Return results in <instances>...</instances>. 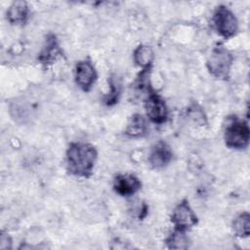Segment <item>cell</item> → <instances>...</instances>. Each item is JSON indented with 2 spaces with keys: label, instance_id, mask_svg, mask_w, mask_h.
<instances>
[{
  "label": "cell",
  "instance_id": "obj_1",
  "mask_svg": "<svg viewBox=\"0 0 250 250\" xmlns=\"http://www.w3.org/2000/svg\"><path fill=\"white\" fill-rule=\"evenodd\" d=\"M98 151L96 147L88 143H72L69 145L65 154V166L69 174L89 178L97 161Z\"/></svg>",
  "mask_w": 250,
  "mask_h": 250
},
{
  "label": "cell",
  "instance_id": "obj_2",
  "mask_svg": "<svg viewBox=\"0 0 250 250\" xmlns=\"http://www.w3.org/2000/svg\"><path fill=\"white\" fill-rule=\"evenodd\" d=\"M232 63V54L221 43L212 48L206 61V66L211 75L224 80L229 77Z\"/></svg>",
  "mask_w": 250,
  "mask_h": 250
},
{
  "label": "cell",
  "instance_id": "obj_3",
  "mask_svg": "<svg viewBox=\"0 0 250 250\" xmlns=\"http://www.w3.org/2000/svg\"><path fill=\"white\" fill-rule=\"evenodd\" d=\"M224 140L228 147L244 149L249 145L250 129L248 123L238 117H230L224 131Z\"/></svg>",
  "mask_w": 250,
  "mask_h": 250
},
{
  "label": "cell",
  "instance_id": "obj_4",
  "mask_svg": "<svg viewBox=\"0 0 250 250\" xmlns=\"http://www.w3.org/2000/svg\"><path fill=\"white\" fill-rule=\"evenodd\" d=\"M212 21L218 34L225 39L231 38L238 30V21L235 15L225 5L216 7Z\"/></svg>",
  "mask_w": 250,
  "mask_h": 250
},
{
  "label": "cell",
  "instance_id": "obj_5",
  "mask_svg": "<svg viewBox=\"0 0 250 250\" xmlns=\"http://www.w3.org/2000/svg\"><path fill=\"white\" fill-rule=\"evenodd\" d=\"M145 109L148 120L154 124H163L168 119L169 110L167 104L165 101L153 90H149L147 92L145 100Z\"/></svg>",
  "mask_w": 250,
  "mask_h": 250
},
{
  "label": "cell",
  "instance_id": "obj_6",
  "mask_svg": "<svg viewBox=\"0 0 250 250\" xmlns=\"http://www.w3.org/2000/svg\"><path fill=\"white\" fill-rule=\"evenodd\" d=\"M171 223L176 229L188 230L198 223V218L187 199H183L174 208L171 215Z\"/></svg>",
  "mask_w": 250,
  "mask_h": 250
},
{
  "label": "cell",
  "instance_id": "obj_7",
  "mask_svg": "<svg viewBox=\"0 0 250 250\" xmlns=\"http://www.w3.org/2000/svg\"><path fill=\"white\" fill-rule=\"evenodd\" d=\"M97 70L90 60L77 62L74 68V78L77 86L84 92H88L97 80Z\"/></svg>",
  "mask_w": 250,
  "mask_h": 250
},
{
  "label": "cell",
  "instance_id": "obj_8",
  "mask_svg": "<svg viewBox=\"0 0 250 250\" xmlns=\"http://www.w3.org/2000/svg\"><path fill=\"white\" fill-rule=\"evenodd\" d=\"M142 188L140 179L133 174H118L113 180L114 191L124 197L132 196Z\"/></svg>",
  "mask_w": 250,
  "mask_h": 250
},
{
  "label": "cell",
  "instance_id": "obj_9",
  "mask_svg": "<svg viewBox=\"0 0 250 250\" xmlns=\"http://www.w3.org/2000/svg\"><path fill=\"white\" fill-rule=\"evenodd\" d=\"M173 158V152L169 145L164 142H158L149 150L148 163L152 168L159 169L167 166Z\"/></svg>",
  "mask_w": 250,
  "mask_h": 250
},
{
  "label": "cell",
  "instance_id": "obj_10",
  "mask_svg": "<svg viewBox=\"0 0 250 250\" xmlns=\"http://www.w3.org/2000/svg\"><path fill=\"white\" fill-rule=\"evenodd\" d=\"M62 56V50L60 48L56 35L51 34L46 38L45 45L39 54L38 60L41 64L48 66L53 64L59 57Z\"/></svg>",
  "mask_w": 250,
  "mask_h": 250
},
{
  "label": "cell",
  "instance_id": "obj_11",
  "mask_svg": "<svg viewBox=\"0 0 250 250\" xmlns=\"http://www.w3.org/2000/svg\"><path fill=\"white\" fill-rule=\"evenodd\" d=\"M29 8L25 1L13 2L6 13L7 21L11 24H24L28 20Z\"/></svg>",
  "mask_w": 250,
  "mask_h": 250
},
{
  "label": "cell",
  "instance_id": "obj_12",
  "mask_svg": "<svg viewBox=\"0 0 250 250\" xmlns=\"http://www.w3.org/2000/svg\"><path fill=\"white\" fill-rule=\"evenodd\" d=\"M148 132V124L146 119L142 114L136 113L133 114L126 126L125 129V135L128 136L129 138H142L145 137Z\"/></svg>",
  "mask_w": 250,
  "mask_h": 250
},
{
  "label": "cell",
  "instance_id": "obj_13",
  "mask_svg": "<svg viewBox=\"0 0 250 250\" xmlns=\"http://www.w3.org/2000/svg\"><path fill=\"white\" fill-rule=\"evenodd\" d=\"M133 59L135 63L143 70H150L154 61L153 50L147 45H140L134 50Z\"/></svg>",
  "mask_w": 250,
  "mask_h": 250
},
{
  "label": "cell",
  "instance_id": "obj_14",
  "mask_svg": "<svg viewBox=\"0 0 250 250\" xmlns=\"http://www.w3.org/2000/svg\"><path fill=\"white\" fill-rule=\"evenodd\" d=\"M165 243L170 249H187L189 246V239L184 230L175 229L165 239Z\"/></svg>",
  "mask_w": 250,
  "mask_h": 250
},
{
  "label": "cell",
  "instance_id": "obj_15",
  "mask_svg": "<svg viewBox=\"0 0 250 250\" xmlns=\"http://www.w3.org/2000/svg\"><path fill=\"white\" fill-rule=\"evenodd\" d=\"M233 232L239 237H247L250 233V215L247 212L239 214L232 222Z\"/></svg>",
  "mask_w": 250,
  "mask_h": 250
},
{
  "label": "cell",
  "instance_id": "obj_16",
  "mask_svg": "<svg viewBox=\"0 0 250 250\" xmlns=\"http://www.w3.org/2000/svg\"><path fill=\"white\" fill-rule=\"evenodd\" d=\"M187 114H188V117L197 125L203 126L207 123L206 115L203 109L197 104H192L191 106H189L187 111Z\"/></svg>",
  "mask_w": 250,
  "mask_h": 250
},
{
  "label": "cell",
  "instance_id": "obj_17",
  "mask_svg": "<svg viewBox=\"0 0 250 250\" xmlns=\"http://www.w3.org/2000/svg\"><path fill=\"white\" fill-rule=\"evenodd\" d=\"M118 96H119V86L117 82L115 81H110V92L108 95L105 97V103L108 105H111L115 104L118 101Z\"/></svg>",
  "mask_w": 250,
  "mask_h": 250
},
{
  "label": "cell",
  "instance_id": "obj_18",
  "mask_svg": "<svg viewBox=\"0 0 250 250\" xmlns=\"http://www.w3.org/2000/svg\"><path fill=\"white\" fill-rule=\"evenodd\" d=\"M12 248V238L8 232L2 231L0 234V249H11Z\"/></svg>",
  "mask_w": 250,
  "mask_h": 250
}]
</instances>
